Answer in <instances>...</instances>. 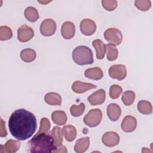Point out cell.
<instances>
[{"instance_id":"1","label":"cell","mask_w":153,"mask_h":153,"mask_svg":"<svg viewBox=\"0 0 153 153\" xmlns=\"http://www.w3.org/2000/svg\"><path fill=\"white\" fill-rule=\"evenodd\" d=\"M8 127L12 136L19 140L30 138L35 132L37 123L35 116L32 112L19 109L14 111L8 121Z\"/></svg>"},{"instance_id":"2","label":"cell","mask_w":153,"mask_h":153,"mask_svg":"<svg viewBox=\"0 0 153 153\" xmlns=\"http://www.w3.org/2000/svg\"><path fill=\"white\" fill-rule=\"evenodd\" d=\"M27 145L28 151L31 153L53 152L57 148L51 134L47 133L35 134Z\"/></svg>"},{"instance_id":"3","label":"cell","mask_w":153,"mask_h":153,"mask_svg":"<svg viewBox=\"0 0 153 153\" xmlns=\"http://www.w3.org/2000/svg\"><path fill=\"white\" fill-rule=\"evenodd\" d=\"M72 59L79 65H90L93 63V55L90 48L84 45L76 47L72 52Z\"/></svg>"},{"instance_id":"4","label":"cell","mask_w":153,"mask_h":153,"mask_svg":"<svg viewBox=\"0 0 153 153\" xmlns=\"http://www.w3.org/2000/svg\"><path fill=\"white\" fill-rule=\"evenodd\" d=\"M102 112L99 109H93L84 117V123L90 127L97 126L102 121Z\"/></svg>"},{"instance_id":"5","label":"cell","mask_w":153,"mask_h":153,"mask_svg":"<svg viewBox=\"0 0 153 153\" xmlns=\"http://www.w3.org/2000/svg\"><path fill=\"white\" fill-rule=\"evenodd\" d=\"M103 36L110 44L114 46L120 45L123 39V35L121 31L114 27L106 29L103 33Z\"/></svg>"},{"instance_id":"6","label":"cell","mask_w":153,"mask_h":153,"mask_svg":"<svg viewBox=\"0 0 153 153\" xmlns=\"http://www.w3.org/2000/svg\"><path fill=\"white\" fill-rule=\"evenodd\" d=\"M108 73L111 78L121 81L126 77L127 70L124 65H114L109 69Z\"/></svg>"},{"instance_id":"7","label":"cell","mask_w":153,"mask_h":153,"mask_svg":"<svg viewBox=\"0 0 153 153\" xmlns=\"http://www.w3.org/2000/svg\"><path fill=\"white\" fill-rule=\"evenodd\" d=\"M56 30V23L51 19H47L43 20L40 25V32L41 34L45 36H50L53 35Z\"/></svg>"},{"instance_id":"8","label":"cell","mask_w":153,"mask_h":153,"mask_svg":"<svg viewBox=\"0 0 153 153\" xmlns=\"http://www.w3.org/2000/svg\"><path fill=\"white\" fill-rule=\"evenodd\" d=\"M34 36L33 29L26 25H22L17 30V39L20 42H26Z\"/></svg>"},{"instance_id":"9","label":"cell","mask_w":153,"mask_h":153,"mask_svg":"<svg viewBox=\"0 0 153 153\" xmlns=\"http://www.w3.org/2000/svg\"><path fill=\"white\" fill-rule=\"evenodd\" d=\"M79 28L83 35L90 36L96 30V25L93 20L89 19H85L81 22Z\"/></svg>"},{"instance_id":"10","label":"cell","mask_w":153,"mask_h":153,"mask_svg":"<svg viewBox=\"0 0 153 153\" xmlns=\"http://www.w3.org/2000/svg\"><path fill=\"white\" fill-rule=\"evenodd\" d=\"M103 143L108 147H113L117 145L120 142V136L114 131H107L102 136Z\"/></svg>"},{"instance_id":"11","label":"cell","mask_w":153,"mask_h":153,"mask_svg":"<svg viewBox=\"0 0 153 153\" xmlns=\"http://www.w3.org/2000/svg\"><path fill=\"white\" fill-rule=\"evenodd\" d=\"M137 126V120L135 117L127 115L125 117L121 123V128L122 130L127 133H130L133 131Z\"/></svg>"},{"instance_id":"12","label":"cell","mask_w":153,"mask_h":153,"mask_svg":"<svg viewBox=\"0 0 153 153\" xmlns=\"http://www.w3.org/2000/svg\"><path fill=\"white\" fill-rule=\"evenodd\" d=\"M105 91L103 89H99L91 94L87 99L91 105L95 106L102 104L105 102Z\"/></svg>"},{"instance_id":"13","label":"cell","mask_w":153,"mask_h":153,"mask_svg":"<svg viewBox=\"0 0 153 153\" xmlns=\"http://www.w3.org/2000/svg\"><path fill=\"white\" fill-rule=\"evenodd\" d=\"M75 33V25L69 21L65 22L62 26L61 34L66 39H70L74 37Z\"/></svg>"},{"instance_id":"14","label":"cell","mask_w":153,"mask_h":153,"mask_svg":"<svg viewBox=\"0 0 153 153\" xmlns=\"http://www.w3.org/2000/svg\"><path fill=\"white\" fill-rule=\"evenodd\" d=\"M97 86L91 83H85L79 81H75L72 85V90L76 93H83L89 90L96 88Z\"/></svg>"},{"instance_id":"15","label":"cell","mask_w":153,"mask_h":153,"mask_svg":"<svg viewBox=\"0 0 153 153\" xmlns=\"http://www.w3.org/2000/svg\"><path fill=\"white\" fill-rule=\"evenodd\" d=\"M121 114V110L118 105L117 103H110L107 107V115L108 118L112 121L118 120Z\"/></svg>"},{"instance_id":"16","label":"cell","mask_w":153,"mask_h":153,"mask_svg":"<svg viewBox=\"0 0 153 153\" xmlns=\"http://www.w3.org/2000/svg\"><path fill=\"white\" fill-rule=\"evenodd\" d=\"M84 75L89 79L99 80L103 76V74L102 70L100 68L94 67L86 69L84 72Z\"/></svg>"},{"instance_id":"17","label":"cell","mask_w":153,"mask_h":153,"mask_svg":"<svg viewBox=\"0 0 153 153\" xmlns=\"http://www.w3.org/2000/svg\"><path fill=\"white\" fill-rule=\"evenodd\" d=\"M92 45L96 50V57L97 59H103L106 51V45L103 43V42L100 39H95L93 41Z\"/></svg>"},{"instance_id":"18","label":"cell","mask_w":153,"mask_h":153,"mask_svg":"<svg viewBox=\"0 0 153 153\" xmlns=\"http://www.w3.org/2000/svg\"><path fill=\"white\" fill-rule=\"evenodd\" d=\"M90 145V139L88 137H84L76 140L74 146V151L78 153L85 152Z\"/></svg>"},{"instance_id":"19","label":"cell","mask_w":153,"mask_h":153,"mask_svg":"<svg viewBox=\"0 0 153 153\" xmlns=\"http://www.w3.org/2000/svg\"><path fill=\"white\" fill-rule=\"evenodd\" d=\"M45 102L50 105L54 106H60L62 103V97L60 95L55 92L48 93L44 97Z\"/></svg>"},{"instance_id":"20","label":"cell","mask_w":153,"mask_h":153,"mask_svg":"<svg viewBox=\"0 0 153 153\" xmlns=\"http://www.w3.org/2000/svg\"><path fill=\"white\" fill-rule=\"evenodd\" d=\"M51 120L54 123L59 126H62L66 124L68 118L64 111H56L51 114Z\"/></svg>"},{"instance_id":"21","label":"cell","mask_w":153,"mask_h":153,"mask_svg":"<svg viewBox=\"0 0 153 153\" xmlns=\"http://www.w3.org/2000/svg\"><path fill=\"white\" fill-rule=\"evenodd\" d=\"M62 131L65 139L68 142L73 141L76 136V130L72 125L65 126L62 128Z\"/></svg>"},{"instance_id":"22","label":"cell","mask_w":153,"mask_h":153,"mask_svg":"<svg viewBox=\"0 0 153 153\" xmlns=\"http://www.w3.org/2000/svg\"><path fill=\"white\" fill-rule=\"evenodd\" d=\"M50 134L52 136L55 145L57 147H59L62 145L63 134L62 128L57 126L54 127L51 131Z\"/></svg>"},{"instance_id":"23","label":"cell","mask_w":153,"mask_h":153,"mask_svg":"<svg viewBox=\"0 0 153 153\" xmlns=\"http://www.w3.org/2000/svg\"><path fill=\"white\" fill-rule=\"evenodd\" d=\"M20 56L24 62L30 63L35 59L36 54L35 51L33 49L26 48L21 51Z\"/></svg>"},{"instance_id":"24","label":"cell","mask_w":153,"mask_h":153,"mask_svg":"<svg viewBox=\"0 0 153 153\" xmlns=\"http://www.w3.org/2000/svg\"><path fill=\"white\" fill-rule=\"evenodd\" d=\"M4 146V152L14 153L17 152L20 146V142L17 140L10 139L7 141Z\"/></svg>"},{"instance_id":"25","label":"cell","mask_w":153,"mask_h":153,"mask_svg":"<svg viewBox=\"0 0 153 153\" xmlns=\"http://www.w3.org/2000/svg\"><path fill=\"white\" fill-rule=\"evenodd\" d=\"M137 110L143 114H151L152 112L151 103L146 100H140L137 103Z\"/></svg>"},{"instance_id":"26","label":"cell","mask_w":153,"mask_h":153,"mask_svg":"<svg viewBox=\"0 0 153 153\" xmlns=\"http://www.w3.org/2000/svg\"><path fill=\"white\" fill-rule=\"evenodd\" d=\"M25 16L28 21L35 22L38 19L39 14L35 8L33 7H28L25 10Z\"/></svg>"},{"instance_id":"27","label":"cell","mask_w":153,"mask_h":153,"mask_svg":"<svg viewBox=\"0 0 153 153\" xmlns=\"http://www.w3.org/2000/svg\"><path fill=\"white\" fill-rule=\"evenodd\" d=\"M106 57L109 61H114L117 59L118 55V49L113 45L108 44L106 45Z\"/></svg>"},{"instance_id":"28","label":"cell","mask_w":153,"mask_h":153,"mask_svg":"<svg viewBox=\"0 0 153 153\" xmlns=\"http://www.w3.org/2000/svg\"><path fill=\"white\" fill-rule=\"evenodd\" d=\"M135 99V93L130 90L126 91L121 97L123 103L126 106L131 105Z\"/></svg>"},{"instance_id":"29","label":"cell","mask_w":153,"mask_h":153,"mask_svg":"<svg viewBox=\"0 0 153 153\" xmlns=\"http://www.w3.org/2000/svg\"><path fill=\"white\" fill-rule=\"evenodd\" d=\"M13 36V32L10 27L7 26L0 27V40L7 41L11 39Z\"/></svg>"},{"instance_id":"30","label":"cell","mask_w":153,"mask_h":153,"mask_svg":"<svg viewBox=\"0 0 153 153\" xmlns=\"http://www.w3.org/2000/svg\"><path fill=\"white\" fill-rule=\"evenodd\" d=\"M85 105L84 103H81L79 105H73L70 108V112L74 117H77L81 116L84 112Z\"/></svg>"},{"instance_id":"31","label":"cell","mask_w":153,"mask_h":153,"mask_svg":"<svg viewBox=\"0 0 153 153\" xmlns=\"http://www.w3.org/2000/svg\"><path fill=\"white\" fill-rule=\"evenodd\" d=\"M123 92L121 86L117 84H113L109 88V96L112 99H116L119 97Z\"/></svg>"},{"instance_id":"32","label":"cell","mask_w":153,"mask_h":153,"mask_svg":"<svg viewBox=\"0 0 153 153\" xmlns=\"http://www.w3.org/2000/svg\"><path fill=\"white\" fill-rule=\"evenodd\" d=\"M50 123L48 118H41L40 121L39 129L36 134H39L41 133H47L50 128Z\"/></svg>"},{"instance_id":"33","label":"cell","mask_w":153,"mask_h":153,"mask_svg":"<svg viewBox=\"0 0 153 153\" xmlns=\"http://www.w3.org/2000/svg\"><path fill=\"white\" fill-rule=\"evenodd\" d=\"M134 5L139 10L145 11L148 10L150 8L151 6V2L148 0H136L134 1Z\"/></svg>"},{"instance_id":"34","label":"cell","mask_w":153,"mask_h":153,"mask_svg":"<svg viewBox=\"0 0 153 153\" xmlns=\"http://www.w3.org/2000/svg\"><path fill=\"white\" fill-rule=\"evenodd\" d=\"M102 4L103 8L107 11H113L117 7V1L114 0H103L102 1Z\"/></svg>"},{"instance_id":"35","label":"cell","mask_w":153,"mask_h":153,"mask_svg":"<svg viewBox=\"0 0 153 153\" xmlns=\"http://www.w3.org/2000/svg\"><path fill=\"white\" fill-rule=\"evenodd\" d=\"M1 129L0 136H1V137H5L7 135V130L5 128V123L4 122L2 119L1 120Z\"/></svg>"},{"instance_id":"36","label":"cell","mask_w":153,"mask_h":153,"mask_svg":"<svg viewBox=\"0 0 153 153\" xmlns=\"http://www.w3.org/2000/svg\"><path fill=\"white\" fill-rule=\"evenodd\" d=\"M53 152H67V149L65 146L61 145L59 146V148H56L54 150Z\"/></svg>"}]
</instances>
